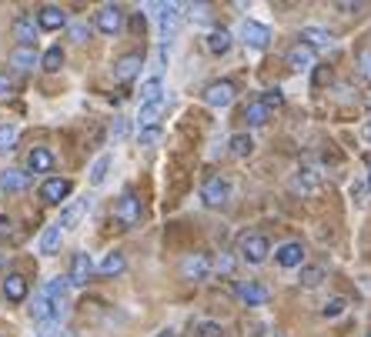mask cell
<instances>
[{"mask_svg": "<svg viewBox=\"0 0 371 337\" xmlns=\"http://www.w3.org/2000/svg\"><path fill=\"white\" fill-rule=\"evenodd\" d=\"M27 184H31L27 170H17V167L0 170V190L3 194H20V190H27Z\"/></svg>", "mask_w": 371, "mask_h": 337, "instance_id": "obj_15", "label": "cell"}, {"mask_svg": "<svg viewBox=\"0 0 371 337\" xmlns=\"http://www.w3.org/2000/svg\"><path fill=\"white\" fill-rule=\"evenodd\" d=\"M87 211H91V197H78L74 204H67L61 211V230H78Z\"/></svg>", "mask_w": 371, "mask_h": 337, "instance_id": "obj_11", "label": "cell"}, {"mask_svg": "<svg viewBox=\"0 0 371 337\" xmlns=\"http://www.w3.org/2000/svg\"><path fill=\"white\" fill-rule=\"evenodd\" d=\"M161 337H174V334H170V331H168V334H161Z\"/></svg>", "mask_w": 371, "mask_h": 337, "instance_id": "obj_53", "label": "cell"}, {"mask_svg": "<svg viewBox=\"0 0 371 337\" xmlns=\"http://www.w3.org/2000/svg\"><path fill=\"white\" fill-rule=\"evenodd\" d=\"M291 190L294 194H301V197H314L318 190H321V174L314 167H301V170H294V177H291Z\"/></svg>", "mask_w": 371, "mask_h": 337, "instance_id": "obj_6", "label": "cell"}, {"mask_svg": "<svg viewBox=\"0 0 371 337\" xmlns=\"http://www.w3.org/2000/svg\"><path fill=\"white\" fill-rule=\"evenodd\" d=\"M91 33H94V27L87 24V20H74V24H71V40H74V44L91 40Z\"/></svg>", "mask_w": 371, "mask_h": 337, "instance_id": "obj_36", "label": "cell"}, {"mask_svg": "<svg viewBox=\"0 0 371 337\" xmlns=\"http://www.w3.org/2000/svg\"><path fill=\"white\" fill-rule=\"evenodd\" d=\"M127 271V257H124L121 250H110L108 257L101 261V274L104 277H121Z\"/></svg>", "mask_w": 371, "mask_h": 337, "instance_id": "obj_29", "label": "cell"}, {"mask_svg": "<svg viewBox=\"0 0 371 337\" xmlns=\"http://www.w3.org/2000/svg\"><path fill=\"white\" fill-rule=\"evenodd\" d=\"M157 100H164V84H161V77H147L140 84V107L144 104H157Z\"/></svg>", "mask_w": 371, "mask_h": 337, "instance_id": "obj_28", "label": "cell"}, {"mask_svg": "<svg viewBox=\"0 0 371 337\" xmlns=\"http://www.w3.org/2000/svg\"><path fill=\"white\" fill-rule=\"evenodd\" d=\"M154 17H157V27H161V37H174L181 31L184 7H177V3H154Z\"/></svg>", "mask_w": 371, "mask_h": 337, "instance_id": "obj_3", "label": "cell"}, {"mask_svg": "<svg viewBox=\"0 0 371 337\" xmlns=\"http://www.w3.org/2000/svg\"><path fill=\"white\" fill-rule=\"evenodd\" d=\"M131 27H134V31H138V33H144V17H134V20H131Z\"/></svg>", "mask_w": 371, "mask_h": 337, "instance_id": "obj_51", "label": "cell"}, {"mask_svg": "<svg viewBox=\"0 0 371 337\" xmlns=\"http://www.w3.org/2000/svg\"><path fill=\"white\" fill-rule=\"evenodd\" d=\"M37 31H41V27L34 24L31 17H17V20H14V37H17V44H20V47H34V44H37Z\"/></svg>", "mask_w": 371, "mask_h": 337, "instance_id": "obj_21", "label": "cell"}, {"mask_svg": "<svg viewBox=\"0 0 371 337\" xmlns=\"http://www.w3.org/2000/svg\"><path fill=\"white\" fill-rule=\"evenodd\" d=\"M358 74L371 84V50H361V57H358Z\"/></svg>", "mask_w": 371, "mask_h": 337, "instance_id": "obj_43", "label": "cell"}, {"mask_svg": "<svg viewBox=\"0 0 371 337\" xmlns=\"http://www.w3.org/2000/svg\"><path fill=\"white\" fill-rule=\"evenodd\" d=\"M127 134H131V123L124 121V117H117V123H114V144L127 140Z\"/></svg>", "mask_w": 371, "mask_h": 337, "instance_id": "obj_44", "label": "cell"}, {"mask_svg": "<svg viewBox=\"0 0 371 337\" xmlns=\"http://www.w3.org/2000/svg\"><path fill=\"white\" fill-rule=\"evenodd\" d=\"M368 187H371V174H368Z\"/></svg>", "mask_w": 371, "mask_h": 337, "instance_id": "obj_54", "label": "cell"}, {"mask_svg": "<svg viewBox=\"0 0 371 337\" xmlns=\"http://www.w3.org/2000/svg\"><path fill=\"white\" fill-rule=\"evenodd\" d=\"M288 67H291V70H311V67H314V47L298 40V44L288 50Z\"/></svg>", "mask_w": 371, "mask_h": 337, "instance_id": "obj_17", "label": "cell"}, {"mask_svg": "<svg viewBox=\"0 0 371 337\" xmlns=\"http://www.w3.org/2000/svg\"><path fill=\"white\" fill-rule=\"evenodd\" d=\"M201 200H204V207H224L231 200V181L221 177V174L208 177L201 187Z\"/></svg>", "mask_w": 371, "mask_h": 337, "instance_id": "obj_2", "label": "cell"}, {"mask_svg": "<svg viewBox=\"0 0 371 337\" xmlns=\"http://www.w3.org/2000/svg\"><path fill=\"white\" fill-rule=\"evenodd\" d=\"M64 24H67V14H64L61 7L47 3V7L37 10V27H41V31H61Z\"/></svg>", "mask_w": 371, "mask_h": 337, "instance_id": "obj_16", "label": "cell"}, {"mask_svg": "<svg viewBox=\"0 0 371 337\" xmlns=\"http://www.w3.org/2000/svg\"><path fill=\"white\" fill-rule=\"evenodd\" d=\"M37 337H61V331H57V324H41V334Z\"/></svg>", "mask_w": 371, "mask_h": 337, "instance_id": "obj_48", "label": "cell"}, {"mask_svg": "<svg viewBox=\"0 0 371 337\" xmlns=\"http://www.w3.org/2000/svg\"><path fill=\"white\" fill-rule=\"evenodd\" d=\"M234 294H238V301L247 307H264L268 304V291H264L258 280H241V284H234Z\"/></svg>", "mask_w": 371, "mask_h": 337, "instance_id": "obj_13", "label": "cell"}, {"mask_svg": "<svg viewBox=\"0 0 371 337\" xmlns=\"http://www.w3.org/2000/svg\"><path fill=\"white\" fill-rule=\"evenodd\" d=\"M168 57H170V54H168V47L161 44V47L154 50V67H157V70H164V67H168Z\"/></svg>", "mask_w": 371, "mask_h": 337, "instance_id": "obj_45", "label": "cell"}, {"mask_svg": "<svg viewBox=\"0 0 371 337\" xmlns=\"http://www.w3.org/2000/svg\"><path fill=\"white\" fill-rule=\"evenodd\" d=\"M331 31H325V27H314V24H308V27H301V44L308 47H331Z\"/></svg>", "mask_w": 371, "mask_h": 337, "instance_id": "obj_27", "label": "cell"}, {"mask_svg": "<svg viewBox=\"0 0 371 337\" xmlns=\"http://www.w3.org/2000/svg\"><path fill=\"white\" fill-rule=\"evenodd\" d=\"M238 250H241V261L264 264L268 254H271V241L264 234H258V230H247V234H241V241H238Z\"/></svg>", "mask_w": 371, "mask_h": 337, "instance_id": "obj_1", "label": "cell"}, {"mask_svg": "<svg viewBox=\"0 0 371 337\" xmlns=\"http://www.w3.org/2000/svg\"><path fill=\"white\" fill-rule=\"evenodd\" d=\"M161 110H164V100H157V104H144L140 114H138L140 130H144V127H161Z\"/></svg>", "mask_w": 371, "mask_h": 337, "instance_id": "obj_33", "label": "cell"}, {"mask_svg": "<svg viewBox=\"0 0 371 337\" xmlns=\"http://www.w3.org/2000/svg\"><path fill=\"white\" fill-rule=\"evenodd\" d=\"M17 147V127L14 123H0V153L14 151Z\"/></svg>", "mask_w": 371, "mask_h": 337, "instance_id": "obj_35", "label": "cell"}, {"mask_svg": "<svg viewBox=\"0 0 371 337\" xmlns=\"http://www.w3.org/2000/svg\"><path fill=\"white\" fill-rule=\"evenodd\" d=\"M94 27L101 33H108V37H117L124 27V10L117 3H104L101 10H97V20H94Z\"/></svg>", "mask_w": 371, "mask_h": 337, "instance_id": "obj_4", "label": "cell"}, {"mask_svg": "<svg viewBox=\"0 0 371 337\" xmlns=\"http://www.w3.org/2000/svg\"><path fill=\"white\" fill-rule=\"evenodd\" d=\"M3 297H7L10 304H20V301L27 297V277L24 274H7L3 277Z\"/></svg>", "mask_w": 371, "mask_h": 337, "instance_id": "obj_20", "label": "cell"}, {"mask_svg": "<svg viewBox=\"0 0 371 337\" xmlns=\"http://www.w3.org/2000/svg\"><path fill=\"white\" fill-rule=\"evenodd\" d=\"M27 170H34V174L54 170V153L47 151V147H34V151L27 153Z\"/></svg>", "mask_w": 371, "mask_h": 337, "instance_id": "obj_26", "label": "cell"}, {"mask_svg": "<svg viewBox=\"0 0 371 337\" xmlns=\"http://www.w3.org/2000/svg\"><path fill=\"white\" fill-rule=\"evenodd\" d=\"M298 280H301V287L314 291V287H321V284H325V267H318V264H305Z\"/></svg>", "mask_w": 371, "mask_h": 337, "instance_id": "obj_31", "label": "cell"}, {"mask_svg": "<svg viewBox=\"0 0 371 337\" xmlns=\"http://www.w3.org/2000/svg\"><path fill=\"white\" fill-rule=\"evenodd\" d=\"M241 40H245L251 50H264V47L271 44V31H268L264 24H258V20H245V24H241Z\"/></svg>", "mask_w": 371, "mask_h": 337, "instance_id": "obj_10", "label": "cell"}, {"mask_svg": "<svg viewBox=\"0 0 371 337\" xmlns=\"http://www.w3.org/2000/svg\"><path fill=\"white\" fill-rule=\"evenodd\" d=\"M194 337H224V327L217 321H201L198 331H194Z\"/></svg>", "mask_w": 371, "mask_h": 337, "instance_id": "obj_38", "label": "cell"}, {"mask_svg": "<svg viewBox=\"0 0 371 337\" xmlns=\"http://www.w3.org/2000/svg\"><path fill=\"white\" fill-rule=\"evenodd\" d=\"M140 67H144V57H140V54H124L121 61L114 63V80H117V84H131V80L140 74Z\"/></svg>", "mask_w": 371, "mask_h": 337, "instance_id": "obj_14", "label": "cell"}, {"mask_svg": "<svg viewBox=\"0 0 371 337\" xmlns=\"http://www.w3.org/2000/svg\"><path fill=\"white\" fill-rule=\"evenodd\" d=\"M114 217L121 220L124 227H138L140 224V197L138 194H121V200H117V207H114Z\"/></svg>", "mask_w": 371, "mask_h": 337, "instance_id": "obj_5", "label": "cell"}, {"mask_svg": "<svg viewBox=\"0 0 371 337\" xmlns=\"http://www.w3.org/2000/svg\"><path fill=\"white\" fill-rule=\"evenodd\" d=\"M138 140H140V147H157L161 144V127H144Z\"/></svg>", "mask_w": 371, "mask_h": 337, "instance_id": "obj_40", "label": "cell"}, {"mask_svg": "<svg viewBox=\"0 0 371 337\" xmlns=\"http://www.w3.org/2000/svg\"><path fill=\"white\" fill-rule=\"evenodd\" d=\"M261 104L268 110H278V107H284V93L278 91V87H275V91H264L261 93Z\"/></svg>", "mask_w": 371, "mask_h": 337, "instance_id": "obj_39", "label": "cell"}, {"mask_svg": "<svg viewBox=\"0 0 371 337\" xmlns=\"http://www.w3.org/2000/svg\"><path fill=\"white\" fill-rule=\"evenodd\" d=\"M344 307H348V301H344V297H331V301L321 307V314H325V317H338Z\"/></svg>", "mask_w": 371, "mask_h": 337, "instance_id": "obj_41", "label": "cell"}, {"mask_svg": "<svg viewBox=\"0 0 371 337\" xmlns=\"http://www.w3.org/2000/svg\"><path fill=\"white\" fill-rule=\"evenodd\" d=\"M234 97H238V91H234L231 80H217V84H211V87L204 91V104H208V107H228Z\"/></svg>", "mask_w": 371, "mask_h": 337, "instance_id": "obj_12", "label": "cell"}, {"mask_svg": "<svg viewBox=\"0 0 371 337\" xmlns=\"http://www.w3.org/2000/svg\"><path fill=\"white\" fill-rule=\"evenodd\" d=\"M7 234H10V217H3V214H0V241H3Z\"/></svg>", "mask_w": 371, "mask_h": 337, "instance_id": "obj_50", "label": "cell"}, {"mask_svg": "<svg viewBox=\"0 0 371 337\" xmlns=\"http://www.w3.org/2000/svg\"><path fill=\"white\" fill-rule=\"evenodd\" d=\"M211 267H214L211 257L198 250V254H187L184 261H181V274H184L187 280H208V277H211Z\"/></svg>", "mask_w": 371, "mask_h": 337, "instance_id": "obj_7", "label": "cell"}, {"mask_svg": "<svg viewBox=\"0 0 371 337\" xmlns=\"http://www.w3.org/2000/svg\"><path fill=\"white\" fill-rule=\"evenodd\" d=\"M328 80H331V70H328V67H318V70H314V84L321 87V84H328Z\"/></svg>", "mask_w": 371, "mask_h": 337, "instance_id": "obj_47", "label": "cell"}, {"mask_svg": "<svg viewBox=\"0 0 371 337\" xmlns=\"http://www.w3.org/2000/svg\"><path fill=\"white\" fill-rule=\"evenodd\" d=\"M184 10L194 24H208V20H211V7H208V3H187Z\"/></svg>", "mask_w": 371, "mask_h": 337, "instance_id": "obj_37", "label": "cell"}, {"mask_svg": "<svg viewBox=\"0 0 371 337\" xmlns=\"http://www.w3.org/2000/svg\"><path fill=\"white\" fill-rule=\"evenodd\" d=\"M275 261H278L281 267H305V247L288 241V244H281L278 250H275Z\"/></svg>", "mask_w": 371, "mask_h": 337, "instance_id": "obj_18", "label": "cell"}, {"mask_svg": "<svg viewBox=\"0 0 371 337\" xmlns=\"http://www.w3.org/2000/svg\"><path fill=\"white\" fill-rule=\"evenodd\" d=\"M34 63H41V57H37V50H34V47H17L14 54H10V67L20 70V74L34 70Z\"/></svg>", "mask_w": 371, "mask_h": 337, "instance_id": "obj_25", "label": "cell"}, {"mask_svg": "<svg viewBox=\"0 0 371 337\" xmlns=\"http://www.w3.org/2000/svg\"><path fill=\"white\" fill-rule=\"evenodd\" d=\"M268 117H271V110L261 104V97H258V100H251V104L245 107L247 127H264V123H268Z\"/></svg>", "mask_w": 371, "mask_h": 337, "instance_id": "obj_30", "label": "cell"}, {"mask_svg": "<svg viewBox=\"0 0 371 337\" xmlns=\"http://www.w3.org/2000/svg\"><path fill=\"white\" fill-rule=\"evenodd\" d=\"M7 93H14V77L0 74V97H7Z\"/></svg>", "mask_w": 371, "mask_h": 337, "instance_id": "obj_46", "label": "cell"}, {"mask_svg": "<svg viewBox=\"0 0 371 337\" xmlns=\"http://www.w3.org/2000/svg\"><path fill=\"white\" fill-rule=\"evenodd\" d=\"M110 167H114V153H101L97 160L91 164V174H87V181H91V187H101L104 181H108Z\"/></svg>", "mask_w": 371, "mask_h": 337, "instance_id": "obj_24", "label": "cell"}, {"mask_svg": "<svg viewBox=\"0 0 371 337\" xmlns=\"http://www.w3.org/2000/svg\"><path fill=\"white\" fill-rule=\"evenodd\" d=\"M335 10H341V14H358L361 3H335Z\"/></svg>", "mask_w": 371, "mask_h": 337, "instance_id": "obj_49", "label": "cell"}, {"mask_svg": "<svg viewBox=\"0 0 371 337\" xmlns=\"http://www.w3.org/2000/svg\"><path fill=\"white\" fill-rule=\"evenodd\" d=\"M228 151H231V157H251L254 153V137L251 134H231Z\"/></svg>", "mask_w": 371, "mask_h": 337, "instance_id": "obj_32", "label": "cell"}, {"mask_svg": "<svg viewBox=\"0 0 371 337\" xmlns=\"http://www.w3.org/2000/svg\"><path fill=\"white\" fill-rule=\"evenodd\" d=\"M368 337H371V331H368Z\"/></svg>", "mask_w": 371, "mask_h": 337, "instance_id": "obj_55", "label": "cell"}, {"mask_svg": "<svg viewBox=\"0 0 371 337\" xmlns=\"http://www.w3.org/2000/svg\"><path fill=\"white\" fill-rule=\"evenodd\" d=\"M214 267H217V271H221L224 277H231V274H234V257H231V254H224V250H221V257L214 261Z\"/></svg>", "mask_w": 371, "mask_h": 337, "instance_id": "obj_42", "label": "cell"}, {"mask_svg": "<svg viewBox=\"0 0 371 337\" xmlns=\"http://www.w3.org/2000/svg\"><path fill=\"white\" fill-rule=\"evenodd\" d=\"M67 194H71V181H64V177H47L44 184H41V197L47 204H61Z\"/></svg>", "mask_w": 371, "mask_h": 337, "instance_id": "obj_19", "label": "cell"}, {"mask_svg": "<svg viewBox=\"0 0 371 337\" xmlns=\"http://www.w3.org/2000/svg\"><path fill=\"white\" fill-rule=\"evenodd\" d=\"M41 67H44L47 74L61 70V67H64V50H61V47H47L44 57H41Z\"/></svg>", "mask_w": 371, "mask_h": 337, "instance_id": "obj_34", "label": "cell"}, {"mask_svg": "<svg viewBox=\"0 0 371 337\" xmlns=\"http://www.w3.org/2000/svg\"><path fill=\"white\" fill-rule=\"evenodd\" d=\"M94 277V261L87 250H78L74 257H71V274H67V280H71V287H84L87 280Z\"/></svg>", "mask_w": 371, "mask_h": 337, "instance_id": "obj_8", "label": "cell"}, {"mask_svg": "<svg viewBox=\"0 0 371 337\" xmlns=\"http://www.w3.org/2000/svg\"><path fill=\"white\" fill-rule=\"evenodd\" d=\"M67 291H71V280H67V277H54V280H50V284L44 287L47 301L54 304V314H57V321H61L64 310H67Z\"/></svg>", "mask_w": 371, "mask_h": 337, "instance_id": "obj_9", "label": "cell"}, {"mask_svg": "<svg viewBox=\"0 0 371 337\" xmlns=\"http://www.w3.org/2000/svg\"><path fill=\"white\" fill-rule=\"evenodd\" d=\"M61 244H64L61 224H54V227H47L44 234H41V254H44V257H54V254H61Z\"/></svg>", "mask_w": 371, "mask_h": 337, "instance_id": "obj_23", "label": "cell"}, {"mask_svg": "<svg viewBox=\"0 0 371 337\" xmlns=\"http://www.w3.org/2000/svg\"><path fill=\"white\" fill-rule=\"evenodd\" d=\"M208 40V50L214 54V57H224L228 50H231V44H234V37H231V31H224V27H214V31L204 37Z\"/></svg>", "mask_w": 371, "mask_h": 337, "instance_id": "obj_22", "label": "cell"}, {"mask_svg": "<svg viewBox=\"0 0 371 337\" xmlns=\"http://www.w3.org/2000/svg\"><path fill=\"white\" fill-rule=\"evenodd\" d=\"M361 137H365V140H368V144H371V121L365 123V130H361Z\"/></svg>", "mask_w": 371, "mask_h": 337, "instance_id": "obj_52", "label": "cell"}]
</instances>
